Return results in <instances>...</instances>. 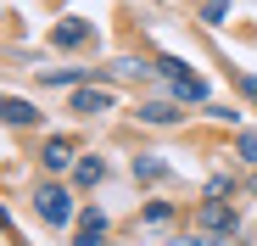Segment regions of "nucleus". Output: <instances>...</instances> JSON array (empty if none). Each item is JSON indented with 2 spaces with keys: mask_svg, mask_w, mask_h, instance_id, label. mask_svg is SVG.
<instances>
[{
  "mask_svg": "<svg viewBox=\"0 0 257 246\" xmlns=\"http://www.w3.org/2000/svg\"><path fill=\"white\" fill-rule=\"evenodd\" d=\"M190 229H201L212 246H229L235 235H240V213H235V201H196V224Z\"/></svg>",
  "mask_w": 257,
  "mask_h": 246,
  "instance_id": "f257e3e1",
  "label": "nucleus"
},
{
  "mask_svg": "<svg viewBox=\"0 0 257 246\" xmlns=\"http://www.w3.org/2000/svg\"><path fill=\"white\" fill-rule=\"evenodd\" d=\"M34 213L45 218L51 229L73 224V218H78V213H73V190H67V185H56V179H45V185L34 190Z\"/></svg>",
  "mask_w": 257,
  "mask_h": 246,
  "instance_id": "f03ea898",
  "label": "nucleus"
},
{
  "mask_svg": "<svg viewBox=\"0 0 257 246\" xmlns=\"http://www.w3.org/2000/svg\"><path fill=\"white\" fill-rule=\"evenodd\" d=\"M39 162H45V174H67L73 168V135H51L39 146Z\"/></svg>",
  "mask_w": 257,
  "mask_h": 246,
  "instance_id": "7ed1b4c3",
  "label": "nucleus"
},
{
  "mask_svg": "<svg viewBox=\"0 0 257 246\" xmlns=\"http://www.w3.org/2000/svg\"><path fill=\"white\" fill-rule=\"evenodd\" d=\"M112 106H117V95H112L106 84H78V95H73V112H84V117L112 112Z\"/></svg>",
  "mask_w": 257,
  "mask_h": 246,
  "instance_id": "20e7f679",
  "label": "nucleus"
},
{
  "mask_svg": "<svg viewBox=\"0 0 257 246\" xmlns=\"http://www.w3.org/2000/svg\"><path fill=\"white\" fill-rule=\"evenodd\" d=\"M90 34H95V28L84 23V17H62V23L51 28V45H56V51H78V45H84Z\"/></svg>",
  "mask_w": 257,
  "mask_h": 246,
  "instance_id": "39448f33",
  "label": "nucleus"
},
{
  "mask_svg": "<svg viewBox=\"0 0 257 246\" xmlns=\"http://www.w3.org/2000/svg\"><path fill=\"white\" fill-rule=\"evenodd\" d=\"M106 240V213L101 207H84L78 213V229H73V246H101Z\"/></svg>",
  "mask_w": 257,
  "mask_h": 246,
  "instance_id": "423d86ee",
  "label": "nucleus"
},
{
  "mask_svg": "<svg viewBox=\"0 0 257 246\" xmlns=\"http://www.w3.org/2000/svg\"><path fill=\"white\" fill-rule=\"evenodd\" d=\"M140 123L168 129V123H185V112H179V101H140Z\"/></svg>",
  "mask_w": 257,
  "mask_h": 246,
  "instance_id": "0eeeda50",
  "label": "nucleus"
},
{
  "mask_svg": "<svg viewBox=\"0 0 257 246\" xmlns=\"http://www.w3.org/2000/svg\"><path fill=\"white\" fill-rule=\"evenodd\" d=\"M168 174H174V168H168L157 151H140V157H135V179H140V185H162Z\"/></svg>",
  "mask_w": 257,
  "mask_h": 246,
  "instance_id": "6e6552de",
  "label": "nucleus"
},
{
  "mask_svg": "<svg viewBox=\"0 0 257 246\" xmlns=\"http://www.w3.org/2000/svg\"><path fill=\"white\" fill-rule=\"evenodd\" d=\"M168 90H174V101H179V106H207V84H201L196 73L174 78V84H168Z\"/></svg>",
  "mask_w": 257,
  "mask_h": 246,
  "instance_id": "1a4fd4ad",
  "label": "nucleus"
},
{
  "mask_svg": "<svg viewBox=\"0 0 257 246\" xmlns=\"http://www.w3.org/2000/svg\"><path fill=\"white\" fill-rule=\"evenodd\" d=\"M101 179H106V162H101V157H78V162H73V185H78V190H95Z\"/></svg>",
  "mask_w": 257,
  "mask_h": 246,
  "instance_id": "9d476101",
  "label": "nucleus"
},
{
  "mask_svg": "<svg viewBox=\"0 0 257 246\" xmlns=\"http://www.w3.org/2000/svg\"><path fill=\"white\" fill-rule=\"evenodd\" d=\"M0 123H17V129H28V123H39V112L17 95H6V112H0Z\"/></svg>",
  "mask_w": 257,
  "mask_h": 246,
  "instance_id": "9b49d317",
  "label": "nucleus"
},
{
  "mask_svg": "<svg viewBox=\"0 0 257 246\" xmlns=\"http://www.w3.org/2000/svg\"><path fill=\"white\" fill-rule=\"evenodd\" d=\"M201 196H207V201H229V196H235V179H229V174H212Z\"/></svg>",
  "mask_w": 257,
  "mask_h": 246,
  "instance_id": "f8f14e48",
  "label": "nucleus"
},
{
  "mask_svg": "<svg viewBox=\"0 0 257 246\" xmlns=\"http://www.w3.org/2000/svg\"><path fill=\"white\" fill-rule=\"evenodd\" d=\"M157 73H162V78H168V84H174V78H185V73H190V67H185V62H179V56H157Z\"/></svg>",
  "mask_w": 257,
  "mask_h": 246,
  "instance_id": "ddd939ff",
  "label": "nucleus"
},
{
  "mask_svg": "<svg viewBox=\"0 0 257 246\" xmlns=\"http://www.w3.org/2000/svg\"><path fill=\"white\" fill-rule=\"evenodd\" d=\"M229 17V0H201V23H224Z\"/></svg>",
  "mask_w": 257,
  "mask_h": 246,
  "instance_id": "4468645a",
  "label": "nucleus"
},
{
  "mask_svg": "<svg viewBox=\"0 0 257 246\" xmlns=\"http://www.w3.org/2000/svg\"><path fill=\"white\" fill-rule=\"evenodd\" d=\"M140 218H146V224H168V218H174V207H168V201H151Z\"/></svg>",
  "mask_w": 257,
  "mask_h": 246,
  "instance_id": "2eb2a0df",
  "label": "nucleus"
},
{
  "mask_svg": "<svg viewBox=\"0 0 257 246\" xmlns=\"http://www.w3.org/2000/svg\"><path fill=\"white\" fill-rule=\"evenodd\" d=\"M235 90H240V95L257 106V73H235Z\"/></svg>",
  "mask_w": 257,
  "mask_h": 246,
  "instance_id": "dca6fc26",
  "label": "nucleus"
},
{
  "mask_svg": "<svg viewBox=\"0 0 257 246\" xmlns=\"http://www.w3.org/2000/svg\"><path fill=\"white\" fill-rule=\"evenodd\" d=\"M235 151H240V162H251V168H257V135H240Z\"/></svg>",
  "mask_w": 257,
  "mask_h": 246,
  "instance_id": "f3484780",
  "label": "nucleus"
},
{
  "mask_svg": "<svg viewBox=\"0 0 257 246\" xmlns=\"http://www.w3.org/2000/svg\"><path fill=\"white\" fill-rule=\"evenodd\" d=\"M207 117H218V123H240L235 106H218V101H207Z\"/></svg>",
  "mask_w": 257,
  "mask_h": 246,
  "instance_id": "a211bd4d",
  "label": "nucleus"
},
{
  "mask_svg": "<svg viewBox=\"0 0 257 246\" xmlns=\"http://www.w3.org/2000/svg\"><path fill=\"white\" fill-rule=\"evenodd\" d=\"M174 246H212V240H207L201 229H179V235H174Z\"/></svg>",
  "mask_w": 257,
  "mask_h": 246,
  "instance_id": "6ab92c4d",
  "label": "nucleus"
},
{
  "mask_svg": "<svg viewBox=\"0 0 257 246\" xmlns=\"http://www.w3.org/2000/svg\"><path fill=\"white\" fill-rule=\"evenodd\" d=\"M0 235H12V240H17V224H12V213H6V207H0ZM17 246H28V240H17Z\"/></svg>",
  "mask_w": 257,
  "mask_h": 246,
  "instance_id": "aec40b11",
  "label": "nucleus"
},
{
  "mask_svg": "<svg viewBox=\"0 0 257 246\" xmlns=\"http://www.w3.org/2000/svg\"><path fill=\"white\" fill-rule=\"evenodd\" d=\"M246 190H251V196H257V174H251V179H246Z\"/></svg>",
  "mask_w": 257,
  "mask_h": 246,
  "instance_id": "412c9836",
  "label": "nucleus"
},
{
  "mask_svg": "<svg viewBox=\"0 0 257 246\" xmlns=\"http://www.w3.org/2000/svg\"><path fill=\"white\" fill-rule=\"evenodd\" d=\"M0 112H6V95H0Z\"/></svg>",
  "mask_w": 257,
  "mask_h": 246,
  "instance_id": "4be33fe9",
  "label": "nucleus"
}]
</instances>
